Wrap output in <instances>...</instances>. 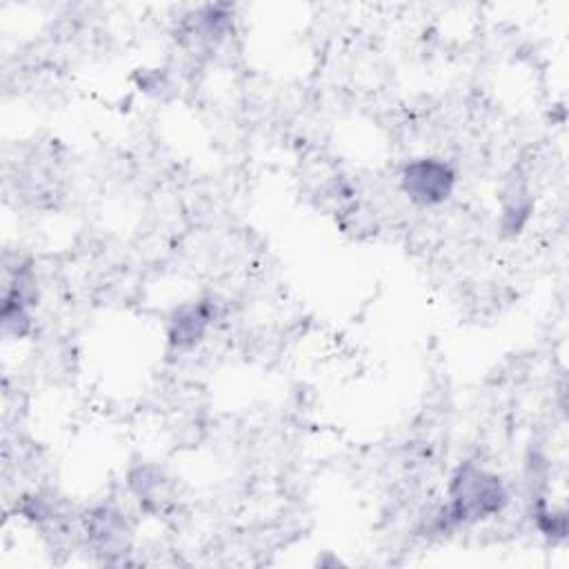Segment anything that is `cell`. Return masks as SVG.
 <instances>
[{
	"label": "cell",
	"instance_id": "277c9868",
	"mask_svg": "<svg viewBox=\"0 0 569 569\" xmlns=\"http://www.w3.org/2000/svg\"><path fill=\"white\" fill-rule=\"evenodd\" d=\"M80 529L87 540V547L109 565L124 562V556L131 551L133 525L120 507H93L82 516Z\"/></svg>",
	"mask_w": 569,
	"mask_h": 569
},
{
	"label": "cell",
	"instance_id": "52a82bcc",
	"mask_svg": "<svg viewBox=\"0 0 569 569\" xmlns=\"http://www.w3.org/2000/svg\"><path fill=\"white\" fill-rule=\"evenodd\" d=\"M533 200L522 182H511L500 193V229L505 236H518L529 222Z\"/></svg>",
	"mask_w": 569,
	"mask_h": 569
},
{
	"label": "cell",
	"instance_id": "8992f818",
	"mask_svg": "<svg viewBox=\"0 0 569 569\" xmlns=\"http://www.w3.org/2000/svg\"><path fill=\"white\" fill-rule=\"evenodd\" d=\"M127 489L144 513L164 516L176 507V482L169 471L153 462H140L127 473Z\"/></svg>",
	"mask_w": 569,
	"mask_h": 569
},
{
	"label": "cell",
	"instance_id": "7a4b0ae2",
	"mask_svg": "<svg viewBox=\"0 0 569 569\" xmlns=\"http://www.w3.org/2000/svg\"><path fill=\"white\" fill-rule=\"evenodd\" d=\"M38 280L31 267V260L16 258L13 264L4 260V287H2V307L0 322L2 331L9 338H24L33 329V307L38 305Z\"/></svg>",
	"mask_w": 569,
	"mask_h": 569
},
{
	"label": "cell",
	"instance_id": "5b68a950",
	"mask_svg": "<svg viewBox=\"0 0 569 569\" xmlns=\"http://www.w3.org/2000/svg\"><path fill=\"white\" fill-rule=\"evenodd\" d=\"M222 316V302L216 296H200L180 302L167 320V342L169 349L184 353L196 349L216 320Z\"/></svg>",
	"mask_w": 569,
	"mask_h": 569
},
{
	"label": "cell",
	"instance_id": "3957f363",
	"mask_svg": "<svg viewBox=\"0 0 569 569\" xmlns=\"http://www.w3.org/2000/svg\"><path fill=\"white\" fill-rule=\"evenodd\" d=\"M456 169L438 156L411 158L400 171V191L416 207H438L456 189Z\"/></svg>",
	"mask_w": 569,
	"mask_h": 569
},
{
	"label": "cell",
	"instance_id": "6da1fadb",
	"mask_svg": "<svg viewBox=\"0 0 569 569\" xmlns=\"http://www.w3.org/2000/svg\"><path fill=\"white\" fill-rule=\"evenodd\" d=\"M509 502L505 480L473 460L460 462L447 487V500L425 520L429 536H445L458 527H469L500 516Z\"/></svg>",
	"mask_w": 569,
	"mask_h": 569
}]
</instances>
